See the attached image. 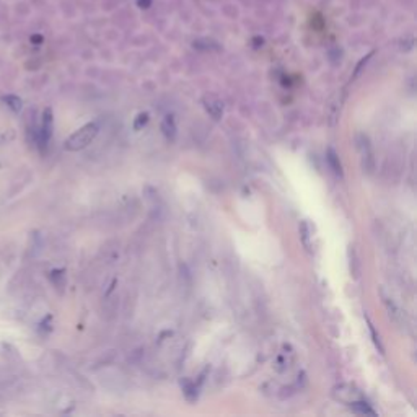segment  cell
<instances>
[{
  "label": "cell",
  "mask_w": 417,
  "mask_h": 417,
  "mask_svg": "<svg viewBox=\"0 0 417 417\" xmlns=\"http://www.w3.org/2000/svg\"><path fill=\"white\" fill-rule=\"evenodd\" d=\"M137 4L138 7H142V9H149L152 5V0H137Z\"/></svg>",
  "instance_id": "12"
},
{
  "label": "cell",
  "mask_w": 417,
  "mask_h": 417,
  "mask_svg": "<svg viewBox=\"0 0 417 417\" xmlns=\"http://www.w3.org/2000/svg\"><path fill=\"white\" fill-rule=\"evenodd\" d=\"M161 130H163V135L168 138L169 142H173L176 138V122L173 116H166L161 122Z\"/></svg>",
  "instance_id": "6"
},
{
  "label": "cell",
  "mask_w": 417,
  "mask_h": 417,
  "mask_svg": "<svg viewBox=\"0 0 417 417\" xmlns=\"http://www.w3.org/2000/svg\"><path fill=\"white\" fill-rule=\"evenodd\" d=\"M52 127H54V116H52L51 108H48V110H44V113H43V121H41L40 130H38V135H36V142L41 149H46V147L49 145L51 137H52Z\"/></svg>",
  "instance_id": "2"
},
{
  "label": "cell",
  "mask_w": 417,
  "mask_h": 417,
  "mask_svg": "<svg viewBox=\"0 0 417 417\" xmlns=\"http://www.w3.org/2000/svg\"><path fill=\"white\" fill-rule=\"evenodd\" d=\"M352 411L355 414H362V415H376V412L373 411L372 407H370V404L367 403V401L364 399H359V401H355V403H352L349 406Z\"/></svg>",
  "instance_id": "7"
},
{
  "label": "cell",
  "mask_w": 417,
  "mask_h": 417,
  "mask_svg": "<svg viewBox=\"0 0 417 417\" xmlns=\"http://www.w3.org/2000/svg\"><path fill=\"white\" fill-rule=\"evenodd\" d=\"M31 41H33V43H41V41H43V38H41V36H33V38H31Z\"/></svg>",
  "instance_id": "13"
},
{
  "label": "cell",
  "mask_w": 417,
  "mask_h": 417,
  "mask_svg": "<svg viewBox=\"0 0 417 417\" xmlns=\"http://www.w3.org/2000/svg\"><path fill=\"white\" fill-rule=\"evenodd\" d=\"M202 103H204L205 111L208 113V116H211L212 119L219 121L222 118V114H223V103L220 101L217 96L207 95V96H204Z\"/></svg>",
  "instance_id": "4"
},
{
  "label": "cell",
  "mask_w": 417,
  "mask_h": 417,
  "mask_svg": "<svg viewBox=\"0 0 417 417\" xmlns=\"http://www.w3.org/2000/svg\"><path fill=\"white\" fill-rule=\"evenodd\" d=\"M4 101L7 103V106H9L13 113H20L21 108H23L21 98L17 96V95H7V96H4Z\"/></svg>",
  "instance_id": "9"
},
{
  "label": "cell",
  "mask_w": 417,
  "mask_h": 417,
  "mask_svg": "<svg viewBox=\"0 0 417 417\" xmlns=\"http://www.w3.org/2000/svg\"><path fill=\"white\" fill-rule=\"evenodd\" d=\"M367 323H368V329H370V334H372V339H373L375 345L378 347V351H380L381 354H385V349H383V345H381V341H380V336L376 334V331H375V328H373V324L370 323L368 320H367Z\"/></svg>",
  "instance_id": "10"
},
{
  "label": "cell",
  "mask_w": 417,
  "mask_h": 417,
  "mask_svg": "<svg viewBox=\"0 0 417 417\" xmlns=\"http://www.w3.org/2000/svg\"><path fill=\"white\" fill-rule=\"evenodd\" d=\"M359 149L362 152V160H364V168L367 171H372L373 169V157H372V147H370L368 137L360 134L359 135Z\"/></svg>",
  "instance_id": "5"
},
{
  "label": "cell",
  "mask_w": 417,
  "mask_h": 417,
  "mask_svg": "<svg viewBox=\"0 0 417 417\" xmlns=\"http://www.w3.org/2000/svg\"><path fill=\"white\" fill-rule=\"evenodd\" d=\"M147 122H149V114H147V113H141V114L137 116V119L134 121V129L135 130L142 129L147 124Z\"/></svg>",
  "instance_id": "11"
},
{
  "label": "cell",
  "mask_w": 417,
  "mask_h": 417,
  "mask_svg": "<svg viewBox=\"0 0 417 417\" xmlns=\"http://www.w3.org/2000/svg\"><path fill=\"white\" fill-rule=\"evenodd\" d=\"M326 158H328V163H329L331 169H333L336 175L341 176L342 175V166H341V163H339V157L336 155V152L333 149L328 150V157Z\"/></svg>",
  "instance_id": "8"
},
{
  "label": "cell",
  "mask_w": 417,
  "mask_h": 417,
  "mask_svg": "<svg viewBox=\"0 0 417 417\" xmlns=\"http://www.w3.org/2000/svg\"><path fill=\"white\" fill-rule=\"evenodd\" d=\"M333 396H334V399L341 401V403H344L347 406H351L352 403H355V401H359V399H364L362 398V393L355 388V386L347 385V383L336 386L333 390Z\"/></svg>",
  "instance_id": "3"
},
{
  "label": "cell",
  "mask_w": 417,
  "mask_h": 417,
  "mask_svg": "<svg viewBox=\"0 0 417 417\" xmlns=\"http://www.w3.org/2000/svg\"><path fill=\"white\" fill-rule=\"evenodd\" d=\"M96 134H98V124H95V122L85 124L83 127H80L77 132H74L65 141V144H64L65 150L79 152V150L85 149V147H88L91 142H93V138L96 137Z\"/></svg>",
  "instance_id": "1"
}]
</instances>
